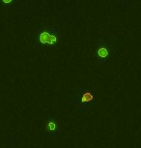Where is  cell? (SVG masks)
<instances>
[{"label": "cell", "instance_id": "5b68a950", "mask_svg": "<svg viewBox=\"0 0 141 148\" xmlns=\"http://www.w3.org/2000/svg\"><path fill=\"white\" fill-rule=\"evenodd\" d=\"M2 1H3L4 3H10V2L12 1V0H2Z\"/></svg>", "mask_w": 141, "mask_h": 148}, {"label": "cell", "instance_id": "3957f363", "mask_svg": "<svg viewBox=\"0 0 141 148\" xmlns=\"http://www.w3.org/2000/svg\"><path fill=\"white\" fill-rule=\"evenodd\" d=\"M39 41L41 44L49 45V46H54L57 43V37L56 35L51 34L48 31H44L39 36Z\"/></svg>", "mask_w": 141, "mask_h": 148}, {"label": "cell", "instance_id": "6da1fadb", "mask_svg": "<svg viewBox=\"0 0 141 148\" xmlns=\"http://www.w3.org/2000/svg\"><path fill=\"white\" fill-rule=\"evenodd\" d=\"M44 129L48 136H53L60 129V123L57 118L53 116H49L46 119L45 124H44Z\"/></svg>", "mask_w": 141, "mask_h": 148}, {"label": "cell", "instance_id": "277c9868", "mask_svg": "<svg viewBox=\"0 0 141 148\" xmlns=\"http://www.w3.org/2000/svg\"><path fill=\"white\" fill-rule=\"evenodd\" d=\"M97 54H98V56L101 58V59H106V58H107V56H108L109 51L106 47H99L98 51H97Z\"/></svg>", "mask_w": 141, "mask_h": 148}, {"label": "cell", "instance_id": "7a4b0ae2", "mask_svg": "<svg viewBox=\"0 0 141 148\" xmlns=\"http://www.w3.org/2000/svg\"><path fill=\"white\" fill-rule=\"evenodd\" d=\"M78 104L80 106L91 107L95 101V94L93 91H81L78 94Z\"/></svg>", "mask_w": 141, "mask_h": 148}]
</instances>
